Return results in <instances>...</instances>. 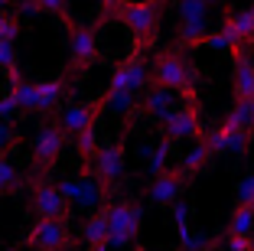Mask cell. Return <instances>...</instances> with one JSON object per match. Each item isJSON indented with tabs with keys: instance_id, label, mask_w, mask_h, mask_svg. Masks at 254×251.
Returning a JSON list of instances; mask_svg holds the SVG:
<instances>
[{
	"instance_id": "cell-1",
	"label": "cell",
	"mask_w": 254,
	"mask_h": 251,
	"mask_svg": "<svg viewBox=\"0 0 254 251\" xmlns=\"http://www.w3.org/2000/svg\"><path fill=\"white\" fill-rule=\"evenodd\" d=\"M114 16L130 30V36L137 43V52L153 46L157 30H160V3L157 0H121Z\"/></svg>"
},
{
	"instance_id": "cell-2",
	"label": "cell",
	"mask_w": 254,
	"mask_h": 251,
	"mask_svg": "<svg viewBox=\"0 0 254 251\" xmlns=\"http://www.w3.org/2000/svg\"><path fill=\"white\" fill-rule=\"evenodd\" d=\"M195 69L183 59L176 49H160L157 59H153V85H163V88H173V91H183V95L192 101L195 95Z\"/></svg>"
},
{
	"instance_id": "cell-3",
	"label": "cell",
	"mask_w": 254,
	"mask_h": 251,
	"mask_svg": "<svg viewBox=\"0 0 254 251\" xmlns=\"http://www.w3.org/2000/svg\"><path fill=\"white\" fill-rule=\"evenodd\" d=\"M143 222V206L140 202H108V245L111 248H127L140 235Z\"/></svg>"
},
{
	"instance_id": "cell-4",
	"label": "cell",
	"mask_w": 254,
	"mask_h": 251,
	"mask_svg": "<svg viewBox=\"0 0 254 251\" xmlns=\"http://www.w3.org/2000/svg\"><path fill=\"white\" fill-rule=\"evenodd\" d=\"M209 10L212 0H176V16H180V46H202L209 36Z\"/></svg>"
},
{
	"instance_id": "cell-5",
	"label": "cell",
	"mask_w": 254,
	"mask_h": 251,
	"mask_svg": "<svg viewBox=\"0 0 254 251\" xmlns=\"http://www.w3.org/2000/svg\"><path fill=\"white\" fill-rule=\"evenodd\" d=\"M101 56L98 46V33L85 23H68V59H72V72H88Z\"/></svg>"
},
{
	"instance_id": "cell-6",
	"label": "cell",
	"mask_w": 254,
	"mask_h": 251,
	"mask_svg": "<svg viewBox=\"0 0 254 251\" xmlns=\"http://www.w3.org/2000/svg\"><path fill=\"white\" fill-rule=\"evenodd\" d=\"M150 82H153V69H150L147 62L134 52V56H127V59L111 72V79H108V91H134V95H137V91L150 88Z\"/></svg>"
},
{
	"instance_id": "cell-7",
	"label": "cell",
	"mask_w": 254,
	"mask_h": 251,
	"mask_svg": "<svg viewBox=\"0 0 254 251\" xmlns=\"http://www.w3.org/2000/svg\"><path fill=\"white\" fill-rule=\"evenodd\" d=\"M65 137H68V134L62 131L59 121L46 124L43 131L36 134V141H33V163H36L39 170H46V167H53V163L59 160L62 147H65Z\"/></svg>"
},
{
	"instance_id": "cell-8",
	"label": "cell",
	"mask_w": 254,
	"mask_h": 251,
	"mask_svg": "<svg viewBox=\"0 0 254 251\" xmlns=\"http://www.w3.org/2000/svg\"><path fill=\"white\" fill-rule=\"evenodd\" d=\"M26 245L36 251H59L68 245L65 219H39L30 232H26Z\"/></svg>"
},
{
	"instance_id": "cell-9",
	"label": "cell",
	"mask_w": 254,
	"mask_h": 251,
	"mask_svg": "<svg viewBox=\"0 0 254 251\" xmlns=\"http://www.w3.org/2000/svg\"><path fill=\"white\" fill-rule=\"evenodd\" d=\"M180 95H183V91L163 88V85H150V88H147V98H143L140 108L147 111V114H150L153 121H157V124H166V121H170L173 114H176V111L183 108Z\"/></svg>"
},
{
	"instance_id": "cell-10",
	"label": "cell",
	"mask_w": 254,
	"mask_h": 251,
	"mask_svg": "<svg viewBox=\"0 0 254 251\" xmlns=\"http://www.w3.org/2000/svg\"><path fill=\"white\" fill-rule=\"evenodd\" d=\"M186 173L176 167V170H166L160 173V176H153V183H150L147 189V199L153 202V206H173V202L180 199V192L186 189Z\"/></svg>"
},
{
	"instance_id": "cell-11",
	"label": "cell",
	"mask_w": 254,
	"mask_h": 251,
	"mask_svg": "<svg viewBox=\"0 0 254 251\" xmlns=\"http://www.w3.org/2000/svg\"><path fill=\"white\" fill-rule=\"evenodd\" d=\"M95 176L105 186H114L124 176V137L114 144H105L95 157Z\"/></svg>"
},
{
	"instance_id": "cell-12",
	"label": "cell",
	"mask_w": 254,
	"mask_h": 251,
	"mask_svg": "<svg viewBox=\"0 0 254 251\" xmlns=\"http://www.w3.org/2000/svg\"><path fill=\"white\" fill-rule=\"evenodd\" d=\"M30 206H33V212H36L39 219H65L68 215L65 196H62L59 186H53V183H39L36 189H33Z\"/></svg>"
},
{
	"instance_id": "cell-13",
	"label": "cell",
	"mask_w": 254,
	"mask_h": 251,
	"mask_svg": "<svg viewBox=\"0 0 254 251\" xmlns=\"http://www.w3.org/2000/svg\"><path fill=\"white\" fill-rule=\"evenodd\" d=\"M98 114H101V104L98 101H72V104H65V111H62L59 118V124H62V131L65 134H82L85 127H91V124H98Z\"/></svg>"
},
{
	"instance_id": "cell-14",
	"label": "cell",
	"mask_w": 254,
	"mask_h": 251,
	"mask_svg": "<svg viewBox=\"0 0 254 251\" xmlns=\"http://www.w3.org/2000/svg\"><path fill=\"white\" fill-rule=\"evenodd\" d=\"M163 134L170 137V141H199V137H202L199 111H195L192 104H183V108L163 124Z\"/></svg>"
},
{
	"instance_id": "cell-15",
	"label": "cell",
	"mask_w": 254,
	"mask_h": 251,
	"mask_svg": "<svg viewBox=\"0 0 254 251\" xmlns=\"http://www.w3.org/2000/svg\"><path fill=\"white\" fill-rule=\"evenodd\" d=\"M235 56V101H248V98L254 95V59L248 56V49L241 46L238 52H232Z\"/></svg>"
},
{
	"instance_id": "cell-16",
	"label": "cell",
	"mask_w": 254,
	"mask_h": 251,
	"mask_svg": "<svg viewBox=\"0 0 254 251\" xmlns=\"http://www.w3.org/2000/svg\"><path fill=\"white\" fill-rule=\"evenodd\" d=\"M105 199H108L105 183H101L98 176H88V173H85L82 192H78V199H75V209H85V212H101V209H105Z\"/></svg>"
},
{
	"instance_id": "cell-17",
	"label": "cell",
	"mask_w": 254,
	"mask_h": 251,
	"mask_svg": "<svg viewBox=\"0 0 254 251\" xmlns=\"http://www.w3.org/2000/svg\"><path fill=\"white\" fill-rule=\"evenodd\" d=\"M82 242H85V248H95V245L108 242V206L101 209V212H95L88 222H85V229H82Z\"/></svg>"
},
{
	"instance_id": "cell-18",
	"label": "cell",
	"mask_w": 254,
	"mask_h": 251,
	"mask_svg": "<svg viewBox=\"0 0 254 251\" xmlns=\"http://www.w3.org/2000/svg\"><path fill=\"white\" fill-rule=\"evenodd\" d=\"M36 88H39V111H56L59 101L65 98V82H62V79L36 82Z\"/></svg>"
},
{
	"instance_id": "cell-19",
	"label": "cell",
	"mask_w": 254,
	"mask_h": 251,
	"mask_svg": "<svg viewBox=\"0 0 254 251\" xmlns=\"http://www.w3.org/2000/svg\"><path fill=\"white\" fill-rule=\"evenodd\" d=\"M209 157H215L209 150V144H205V137H199V141L192 144V150H189L186 157H183V163H180V170L186 173V176H192V173H199L205 163H209Z\"/></svg>"
},
{
	"instance_id": "cell-20",
	"label": "cell",
	"mask_w": 254,
	"mask_h": 251,
	"mask_svg": "<svg viewBox=\"0 0 254 251\" xmlns=\"http://www.w3.org/2000/svg\"><path fill=\"white\" fill-rule=\"evenodd\" d=\"M170 154H173V141L163 134L160 144L153 147V154H150V160H147V173H150V176H160V173L170 170Z\"/></svg>"
},
{
	"instance_id": "cell-21",
	"label": "cell",
	"mask_w": 254,
	"mask_h": 251,
	"mask_svg": "<svg viewBox=\"0 0 254 251\" xmlns=\"http://www.w3.org/2000/svg\"><path fill=\"white\" fill-rule=\"evenodd\" d=\"M225 26H232L241 36V43H254V7L251 10H238V13L225 16Z\"/></svg>"
},
{
	"instance_id": "cell-22",
	"label": "cell",
	"mask_w": 254,
	"mask_h": 251,
	"mask_svg": "<svg viewBox=\"0 0 254 251\" xmlns=\"http://www.w3.org/2000/svg\"><path fill=\"white\" fill-rule=\"evenodd\" d=\"M75 150H78V157L82 160H95L98 157V124H91V127H85L82 134H75Z\"/></svg>"
},
{
	"instance_id": "cell-23",
	"label": "cell",
	"mask_w": 254,
	"mask_h": 251,
	"mask_svg": "<svg viewBox=\"0 0 254 251\" xmlns=\"http://www.w3.org/2000/svg\"><path fill=\"white\" fill-rule=\"evenodd\" d=\"M228 235H254V206H238L228 222Z\"/></svg>"
},
{
	"instance_id": "cell-24",
	"label": "cell",
	"mask_w": 254,
	"mask_h": 251,
	"mask_svg": "<svg viewBox=\"0 0 254 251\" xmlns=\"http://www.w3.org/2000/svg\"><path fill=\"white\" fill-rule=\"evenodd\" d=\"M13 95L16 101H20L23 111H39V88H36V82H16L13 85Z\"/></svg>"
},
{
	"instance_id": "cell-25",
	"label": "cell",
	"mask_w": 254,
	"mask_h": 251,
	"mask_svg": "<svg viewBox=\"0 0 254 251\" xmlns=\"http://www.w3.org/2000/svg\"><path fill=\"white\" fill-rule=\"evenodd\" d=\"M170 215H173V222H176V232H180V242H186L189 235H192V225H189V222H192V212H189V206L186 202H173L170 206Z\"/></svg>"
},
{
	"instance_id": "cell-26",
	"label": "cell",
	"mask_w": 254,
	"mask_h": 251,
	"mask_svg": "<svg viewBox=\"0 0 254 251\" xmlns=\"http://www.w3.org/2000/svg\"><path fill=\"white\" fill-rule=\"evenodd\" d=\"M16 141H20V131L13 127V121H0V157L7 150H13Z\"/></svg>"
},
{
	"instance_id": "cell-27",
	"label": "cell",
	"mask_w": 254,
	"mask_h": 251,
	"mask_svg": "<svg viewBox=\"0 0 254 251\" xmlns=\"http://www.w3.org/2000/svg\"><path fill=\"white\" fill-rule=\"evenodd\" d=\"M82 179L85 176H65V179H59V192L65 196L68 206H75V199H78V192H82Z\"/></svg>"
},
{
	"instance_id": "cell-28",
	"label": "cell",
	"mask_w": 254,
	"mask_h": 251,
	"mask_svg": "<svg viewBox=\"0 0 254 251\" xmlns=\"http://www.w3.org/2000/svg\"><path fill=\"white\" fill-rule=\"evenodd\" d=\"M20 183V173H16V167L10 160H3L0 157V189L7 192V189H13V186Z\"/></svg>"
},
{
	"instance_id": "cell-29",
	"label": "cell",
	"mask_w": 254,
	"mask_h": 251,
	"mask_svg": "<svg viewBox=\"0 0 254 251\" xmlns=\"http://www.w3.org/2000/svg\"><path fill=\"white\" fill-rule=\"evenodd\" d=\"M16 36H20V16L3 13V16H0V39H10V43H16Z\"/></svg>"
},
{
	"instance_id": "cell-30",
	"label": "cell",
	"mask_w": 254,
	"mask_h": 251,
	"mask_svg": "<svg viewBox=\"0 0 254 251\" xmlns=\"http://www.w3.org/2000/svg\"><path fill=\"white\" fill-rule=\"evenodd\" d=\"M235 196H238V206H254V173H248V176L238 183Z\"/></svg>"
},
{
	"instance_id": "cell-31",
	"label": "cell",
	"mask_w": 254,
	"mask_h": 251,
	"mask_svg": "<svg viewBox=\"0 0 254 251\" xmlns=\"http://www.w3.org/2000/svg\"><path fill=\"white\" fill-rule=\"evenodd\" d=\"M20 111H23V108H20V101H16L13 91H7V95L0 98V121H13Z\"/></svg>"
},
{
	"instance_id": "cell-32",
	"label": "cell",
	"mask_w": 254,
	"mask_h": 251,
	"mask_svg": "<svg viewBox=\"0 0 254 251\" xmlns=\"http://www.w3.org/2000/svg\"><path fill=\"white\" fill-rule=\"evenodd\" d=\"M39 7H43V13H62L65 16V10H68V0H36Z\"/></svg>"
},
{
	"instance_id": "cell-33",
	"label": "cell",
	"mask_w": 254,
	"mask_h": 251,
	"mask_svg": "<svg viewBox=\"0 0 254 251\" xmlns=\"http://www.w3.org/2000/svg\"><path fill=\"white\" fill-rule=\"evenodd\" d=\"M20 13L23 16H36V13H43V7H39L36 0H20Z\"/></svg>"
},
{
	"instance_id": "cell-34",
	"label": "cell",
	"mask_w": 254,
	"mask_h": 251,
	"mask_svg": "<svg viewBox=\"0 0 254 251\" xmlns=\"http://www.w3.org/2000/svg\"><path fill=\"white\" fill-rule=\"evenodd\" d=\"M88 251H111V245H108V242H101V245H95V248H88Z\"/></svg>"
},
{
	"instance_id": "cell-35",
	"label": "cell",
	"mask_w": 254,
	"mask_h": 251,
	"mask_svg": "<svg viewBox=\"0 0 254 251\" xmlns=\"http://www.w3.org/2000/svg\"><path fill=\"white\" fill-rule=\"evenodd\" d=\"M10 3H13V0H0V16L7 13V7H10Z\"/></svg>"
},
{
	"instance_id": "cell-36",
	"label": "cell",
	"mask_w": 254,
	"mask_h": 251,
	"mask_svg": "<svg viewBox=\"0 0 254 251\" xmlns=\"http://www.w3.org/2000/svg\"><path fill=\"white\" fill-rule=\"evenodd\" d=\"M248 104H251V111H254V95H251V98H248Z\"/></svg>"
},
{
	"instance_id": "cell-37",
	"label": "cell",
	"mask_w": 254,
	"mask_h": 251,
	"mask_svg": "<svg viewBox=\"0 0 254 251\" xmlns=\"http://www.w3.org/2000/svg\"><path fill=\"white\" fill-rule=\"evenodd\" d=\"M7 251H23V248H16V245H13V248H7Z\"/></svg>"
},
{
	"instance_id": "cell-38",
	"label": "cell",
	"mask_w": 254,
	"mask_h": 251,
	"mask_svg": "<svg viewBox=\"0 0 254 251\" xmlns=\"http://www.w3.org/2000/svg\"><path fill=\"white\" fill-rule=\"evenodd\" d=\"M205 251H218V248H205Z\"/></svg>"
},
{
	"instance_id": "cell-39",
	"label": "cell",
	"mask_w": 254,
	"mask_h": 251,
	"mask_svg": "<svg viewBox=\"0 0 254 251\" xmlns=\"http://www.w3.org/2000/svg\"><path fill=\"white\" fill-rule=\"evenodd\" d=\"M0 196H3V189H0Z\"/></svg>"
}]
</instances>
